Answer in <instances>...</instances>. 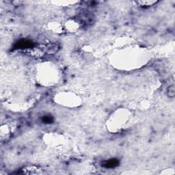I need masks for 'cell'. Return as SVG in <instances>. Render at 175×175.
Listing matches in <instances>:
<instances>
[{"instance_id": "obj_1", "label": "cell", "mask_w": 175, "mask_h": 175, "mask_svg": "<svg viewBox=\"0 0 175 175\" xmlns=\"http://www.w3.org/2000/svg\"><path fill=\"white\" fill-rule=\"evenodd\" d=\"M129 114L126 110H118L114 113L112 116V119L110 120L111 127L112 130L119 131L127 124L129 120Z\"/></svg>"}, {"instance_id": "obj_2", "label": "cell", "mask_w": 175, "mask_h": 175, "mask_svg": "<svg viewBox=\"0 0 175 175\" xmlns=\"http://www.w3.org/2000/svg\"><path fill=\"white\" fill-rule=\"evenodd\" d=\"M21 172L23 174H44L45 172L42 170V169L40 168L39 167L36 166H28L23 168L21 170Z\"/></svg>"}, {"instance_id": "obj_3", "label": "cell", "mask_w": 175, "mask_h": 175, "mask_svg": "<svg viewBox=\"0 0 175 175\" xmlns=\"http://www.w3.org/2000/svg\"><path fill=\"white\" fill-rule=\"evenodd\" d=\"M119 164V161L116 159H111V160H108L105 161L104 162L103 166L105 167L106 168H115Z\"/></svg>"}, {"instance_id": "obj_4", "label": "cell", "mask_w": 175, "mask_h": 175, "mask_svg": "<svg viewBox=\"0 0 175 175\" xmlns=\"http://www.w3.org/2000/svg\"><path fill=\"white\" fill-rule=\"evenodd\" d=\"M158 2V1H155V0H145V1H137L136 3L143 8H148L152 6H154Z\"/></svg>"}, {"instance_id": "obj_5", "label": "cell", "mask_w": 175, "mask_h": 175, "mask_svg": "<svg viewBox=\"0 0 175 175\" xmlns=\"http://www.w3.org/2000/svg\"><path fill=\"white\" fill-rule=\"evenodd\" d=\"M33 43L28 41H21L18 42L17 44V46L18 49H30L33 47Z\"/></svg>"}, {"instance_id": "obj_6", "label": "cell", "mask_w": 175, "mask_h": 175, "mask_svg": "<svg viewBox=\"0 0 175 175\" xmlns=\"http://www.w3.org/2000/svg\"><path fill=\"white\" fill-rule=\"evenodd\" d=\"M78 27H79L78 24L77 23H75V21H68L67 24V28L70 31H74L78 30Z\"/></svg>"}, {"instance_id": "obj_7", "label": "cell", "mask_w": 175, "mask_h": 175, "mask_svg": "<svg viewBox=\"0 0 175 175\" xmlns=\"http://www.w3.org/2000/svg\"><path fill=\"white\" fill-rule=\"evenodd\" d=\"M168 94L169 97L173 98L174 97L175 94V91H174V86H170L168 89Z\"/></svg>"}, {"instance_id": "obj_8", "label": "cell", "mask_w": 175, "mask_h": 175, "mask_svg": "<svg viewBox=\"0 0 175 175\" xmlns=\"http://www.w3.org/2000/svg\"><path fill=\"white\" fill-rule=\"evenodd\" d=\"M42 121L45 123H51L53 122V118L51 117H49V116H45L42 118Z\"/></svg>"}]
</instances>
